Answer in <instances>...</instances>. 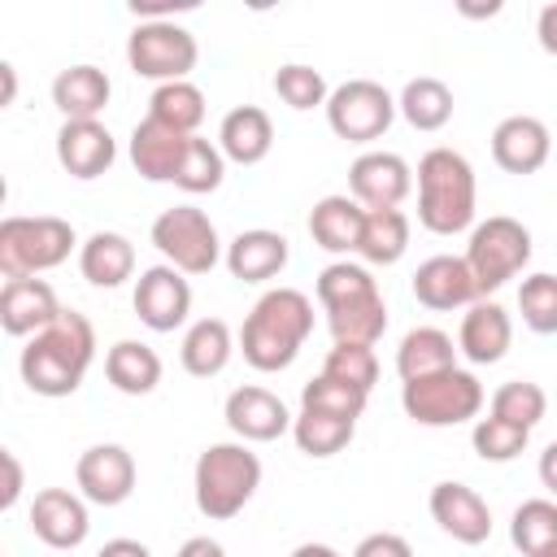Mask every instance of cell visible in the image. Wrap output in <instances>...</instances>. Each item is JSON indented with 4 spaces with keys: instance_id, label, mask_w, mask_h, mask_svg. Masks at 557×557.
Returning <instances> with one entry per match:
<instances>
[{
    "instance_id": "1",
    "label": "cell",
    "mask_w": 557,
    "mask_h": 557,
    "mask_svg": "<svg viewBox=\"0 0 557 557\" xmlns=\"http://www.w3.org/2000/svg\"><path fill=\"white\" fill-rule=\"evenodd\" d=\"M96 357V331L83 313L61 309V318L52 326H44L39 335H30V344L22 348V383L35 396H74L87 366Z\"/></svg>"
},
{
    "instance_id": "2",
    "label": "cell",
    "mask_w": 557,
    "mask_h": 557,
    "mask_svg": "<svg viewBox=\"0 0 557 557\" xmlns=\"http://www.w3.org/2000/svg\"><path fill=\"white\" fill-rule=\"evenodd\" d=\"M309 331H313V305H309L305 292H296V287L265 292L252 305V313H248V322L239 331L244 361L252 370H265V374L287 370L296 361L300 344L309 339Z\"/></svg>"
},
{
    "instance_id": "3",
    "label": "cell",
    "mask_w": 557,
    "mask_h": 557,
    "mask_svg": "<svg viewBox=\"0 0 557 557\" xmlns=\"http://www.w3.org/2000/svg\"><path fill=\"white\" fill-rule=\"evenodd\" d=\"M418 222L431 235H457L474 222V170L453 148H431L418 161Z\"/></svg>"
},
{
    "instance_id": "4",
    "label": "cell",
    "mask_w": 557,
    "mask_h": 557,
    "mask_svg": "<svg viewBox=\"0 0 557 557\" xmlns=\"http://www.w3.org/2000/svg\"><path fill=\"white\" fill-rule=\"evenodd\" d=\"M261 487V461L244 444H213L196 457V509L213 522L235 518Z\"/></svg>"
},
{
    "instance_id": "5",
    "label": "cell",
    "mask_w": 557,
    "mask_h": 557,
    "mask_svg": "<svg viewBox=\"0 0 557 557\" xmlns=\"http://www.w3.org/2000/svg\"><path fill=\"white\" fill-rule=\"evenodd\" d=\"M74 226L57 213L35 218H4L0 222V274L4 278H35L39 270H52L70 257Z\"/></svg>"
},
{
    "instance_id": "6",
    "label": "cell",
    "mask_w": 557,
    "mask_h": 557,
    "mask_svg": "<svg viewBox=\"0 0 557 557\" xmlns=\"http://www.w3.org/2000/svg\"><path fill=\"white\" fill-rule=\"evenodd\" d=\"M400 405L418 426H457L483 409V387L466 370H440L426 379H409L400 387Z\"/></svg>"
},
{
    "instance_id": "7",
    "label": "cell",
    "mask_w": 557,
    "mask_h": 557,
    "mask_svg": "<svg viewBox=\"0 0 557 557\" xmlns=\"http://www.w3.org/2000/svg\"><path fill=\"white\" fill-rule=\"evenodd\" d=\"M527 261H531V231L518 218L496 213V218L474 226L470 248H466V265L479 283V296L509 283L518 270H527Z\"/></svg>"
},
{
    "instance_id": "8",
    "label": "cell",
    "mask_w": 557,
    "mask_h": 557,
    "mask_svg": "<svg viewBox=\"0 0 557 557\" xmlns=\"http://www.w3.org/2000/svg\"><path fill=\"white\" fill-rule=\"evenodd\" d=\"M200 48L196 35L183 30L178 22H139L126 39V61L139 78H157V83H183L196 65Z\"/></svg>"
},
{
    "instance_id": "9",
    "label": "cell",
    "mask_w": 557,
    "mask_h": 557,
    "mask_svg": "<svg viewBox=\"0 0 557 557\" xmlns=\"http://www.w3.org/2000/svg\"><path fill=\"white\" fill-rule=\"evenodd\" d=\"M152 244L157 252L178 270V274H209L218 265V231L213 222L191 209V205H174L152 222Z\"/></svg>"
},
{
    "instance_id": "10",
    "label": "cell",
    "mask_w": 557,
    "mask_h": 557,
    "mask_svg": "<svg viewBox=\"0 0 557 557\" xmlns=\"http://www.w3.org/2000/svg\"><path fill=\"white\" fill-rule=\"evenodd\" d=\"M392 117H396V100L387 96V87H379L370 78H352V83L335 87L326 100V122L348 144L379 139L392 126Z\"/></svg>"
},
{
    "instance_id": "11",
    "label": "cell",
    "mask_w": 557,
    "mask_h": 557,
    "mask_svg": "<svg viewBox=\"0 0 557 557\" xmlns=\"http://www.w3.org/2000/svg\"><path fill=\"white\" fill-rule=\"evenodd\" d=\"M74 479L91 505H122L135 492V457L122 444H96L78 457Z\"/></svg>"
},
{
    "instance_id": "12",
    "label": "cell",
    "mask_w": 557,
    "mask_h": 557,
    "mask_svg": "<svg viewBox=\"0 0 557 557\" xmlns=\"http://www.w3.org/2000/svg\"><path fill=\"white\" fill-rule=\"evenodd\" d=\"M191 309V287L174 265H152L135 283V313L148 331H174Z\"/></svg>"
},
{
    "instance_id": "13",
    "label": "cell",
    "mask_w": 557,
    "mask_h": 557,
    "mask_svg": "<svg viewBox=\"0 0 557 557\" xmlns=\"http://www.w3.org/2000/svg\"><path fill=\"white\" fill-rule=\"evenodd\" d=\"M348 187H352V200L361 209H396L409 196L413 174L396 152H366L352 161Z\"/></svg>"
},
{
    "instance_id": "14",
    "label": "cell",
    "mask_w": 557,
    "mask_h": 557,
    "mask_svg": "<svg viewBox=\"0 0 557 557\" xmlns=\"http://www.w3.org/2000/svg\"><path fill=\"white\" fill-rule=\"evenodd\" d=\"M431 518L457 544H483L492 535V509L466 483H435L431 487Z\"/></svg>"
},
{
    "instance_id": "15",
    "label": "cell",
    "mask_w": 557,
    "mask_h": 557,
    "mask_svg": "<svg viewBox=\"0 0 557 557\" xmlns=\"http://www.w3.org/2000/svg\"><path fill=\"white\" fill-rule=\"evenodd\" d=\"M548 152H553V139L540 117L513 113L492 131V161L505 174H535L548 161Z\"/></svg>"
},
{
    "instance_id": "16",
    "label": "cell",
    "mask_w": 557,
    "mask_h": 557,
    "mask_svg": "<svg viewBox=\"0 0 557 557\" xmlns=\"http://www.w3.org/2000/svg\"><path fill=\"white\" fill-rule=\"evenodd\" d=\"M413 296H418V305H426L435 313H448V309L474 305L479 283H474L466 257H431L413 270Z\"/></svg>"
},
{
    "instance_id": "17",
    "label": "cell",
    "mask_w": 557,
    "mask_h": 557,
    "mask_svg": "<svg viewBox=\"0 0 557 557\" xmlns=\"http://www.w3.org/2000/svg\"><path fill=\"white\" fill-rule=\"evenodd\" d=\"M117 157V144L109 135V126L100 122H61L57 131V161L70 178H100Z\"/></svg>"
},
{
    "instance_id": "18",
    "label": "cell",
    "mask_w": 557,
    "mask_h": 557,
    "mask_svg": "<svg viewBox=\"0 0 557 557\" xmlns=\"http://www.w3.org/2000/svg\"><path fill=\"white\" fill-rule=\"evenodd\" d=\"M57 318H61V305L44 278H9L0 287V326L9 335H39Z\"/></svg>"
},
{
    "instance_id": "19",
    "label": "cell",
    "mask_w": 557,
    "mask_h": 557,
    "mask_svg": "<svg viewBox=\"0 0 557 557\" xmlns=\"http://www.w3.org/2000/svg\"><path fill=\"white\" fill-rule=\"evenodd\" d=\"M87 509L74 492L65 487H44L30 505V531L48 544V548H78L87 540Z\"/></svg>"
},
{
    "instance_id": "20",
    "label": "cell",
    "mask_w": 557,
    "mask_h": 557,
    "mask_svg": "<svg viewBox=\"0 0 557 557\" xmlns=\"http://www.w3.org/2000/svg\"><path fill=\"white\" fill-rule=\"evenodd\" d=\"M187 139L191 135H183V131H174V126H165L157 117H144L135 126V135H131V165L148 183H174L178 161L187 152Z\"/></svg>"
},
{
    "instance_id": "21",
    "label": "cell",
    "mask_w": 557,
    "mask_h": 557,
    "mask_svg": "<svg viewBox=\"0 0 557 557\" xmlns=\"http://www.w3.org/2000/svg\"><path fill=\"white\" fill-rule=\"evenodd\" d=\"M226 426L239 440L265 444V440H278L292 426V418H287V405L274 392H265V387H235L226 396Z\"/></svg>"
},
{
    "instance_id": "22",
    "label": "cell",
    "mask_w": 557,
    "mask_h": 557,
    "mask_svg": "<svg viewBox=\"0 0 557 557\" xmlns=\"http://www.w3.org/2000/svg\"><path fill=\"white\" fill-rule=\"evenodd\" d=\"M109 74L96 65H70L52 78V104L65 113V122H96L109 104Z\"/></svg>"
},
{
    "instance_id": "23",
    "label": "cell",
    "mask_w": 557,
    "mask_h": 557,
    "mask_svg": "<svg viewBox=\"0 0 557 557\" xmlns=\"http://www.w3.org/2000/svg\"><path fill=\"white\" fill-rule=\"evenodd\" d=\"M226 265L239 283H265L287 265V239L278 231H239L226 248Z\"/></svg>"
},
{
    "instance_id": "24",
    "label": "cell",
    "mask_w": 557,
    "mask_h": 557,
    "mask_svg": "<svg viewBox=\"0 0 557 557\" xmlns=\"http://www.w3.org/2000/svg\"><path fill=\"white\" fill-rule=\"evenodd\" d=\"M509 339H513V326H509V313L496 300H474L470 313L461 318V352L474 366L500 361L509 352Z\"/></svg>"
},
{
    "instance_id": "25",
    "label": "cell",
    "mask_w": 557,
    "mask_h": 557,
    "mask_svg": "<svg viewBox=\"0 0 557 557\" xmlns=\"http://www.w3.org/2000/svg\"><path fill=\"white\" fill-rule=\"evenodd\" d=\"M218 139H222V157H231V161H239V165H257V161H265V152L274 148V122H270L265 109L239 104V109H231V113L222 117Z\"/></svg>"
},
{
    "instance_id": "26",
    "label": "cell",
    "mask_w": 557,
    "mask_h": 557,
    "mask_svg": "<svg viewBox=\"0 0 557 557\" xmlns=\"http://www.w3.org/2000/svg\"><path fill=\"white\" fill-rule=\"evenodd\" d=\"M366 226V209L352 196H322L309 213V235L326 252H357Z\"/></svg>"
},
{
    "instance_id": "27",
    "label": "cell",
    "mask_w": 557,
    "mask_h": 557,
    "mask_svg": "<svg viewBox=\"0 0 557 557\" xmlns=\"http://www.w3.org/2000/svg\"><path fill=\"white\" fill-rule=\"evenodd\" d=\"M78 270H83V278L96 283V287H117V283H126L131 270H135V248H131V239L117 235V231H96V235L83 244V252H78Z\"/></svg>"
},
{
    "instance_id": "28",
    "label": "cell",
    "mask_w": 557,
    "mask_h": 557,
    "mask_svg": "<svg viewBox=\"0 0 557 557\" xmlns=\"http://www.w3.org/2000/svg\"><path fill=\"white\" fill-rule=\"evenodd\" d=\"M104 374L122 396H148L161 383V357L148 344L135 339H117L104 357Z\"/></svg>"
},
{
    "instance_id": "29",
    "label": "cell",
    "mask_w": 557,
    "mask_h": 557,
    "mask_svg": "<svg viewBox=\"0 0 557 557\" xmlns=\"http://www.w3.org/2000/svg\"><path fill=\"white\" fill-rule=\"evenodd\" d=\"M453 357H457V348H453V339H448L444 331L418 326V331H409V335L400 339L396 370H400V379L409 383V379H426V374L453 370Z\"/></svg>"
},
{
    "instance_id": "30",
    "label": "cell",
    "mask_w": 557,
    "mask_h": 557,
    "mask_svg": "<svg viewBox=\"0 0 557 557\" xmlns=\"http://www.w3.org/2000/svg\"><path fill=\"white\" fill-rule=\"evenodd\" d=\"M326 326L335 335V344H366L374 348V339L387 331V305L383 296H361V300H348L339 309H326Z\"/></svg>"
},
{
    "instance_id": "31",
    "label": "cell",
    "mask_w": 557,
    "mask_h": 557,
    "mask_svg": "<svg viewBox=\"0 0 557 557\" xmlns=\"http://www.w3.org/2000/svg\"><path fill=\"white\" fill-rule=\"evenodd\" d=\"M226 361H231V326L222 318H200L183 339V370L196 379H213L222 374Z\"/></svg>"
},
{
    "instance_id": "32",
    "label": "cell",
    "mask_w": 557,
    "mask_h": 557,
    "mask_svg": "<svg viewBox=\"0 0 557 557\" xmlns=\"http://www.w3.org/2000/svg\"><path fill=\"white\" fill-rule=\"evenodd\" d=\"M405 248H409V218L400 209H366L357 252L374 265H392L405 257Z\"/></svg>"
},
{
    "instance_id": "33",
    "label": "cell",
    "mask_w": 557,
    "mask_h": 557,
    "mask_svg": "<svg viewBox=\"0 0 557 557\" xmlns=\"http://www.w3.org/2000/svg\"><path fill=\"white\" fill-rule=\"evenodd\" d=\"M292 435H296V448L305 457H335V453H344L352 444L357 422L322 413V409H300V418L292 422Z\"/></svg>"
},
{
    "instance_id": "34",
    "label": "cell",
    "mask_w": 557,
    "mask_h": 557,
    "mask_svg": "<svg viewBox=\"0 0 557 557\" xmlns=\"http://www.w3.org/2000/svg\"><path fill=\"white\" fill-rule=\"evenodd\" d=\"M400 113L413 131H440L453 117V91L440 78H413L400 91Z\"/></svg>"
},
{
    "instance_id": "35",
    "label": "cell",
    "mask_w": 557,
    "mask_h": 557,
    "mask_svg": "<svg viewBox=\"0 0 557 557\" xmlns=\"http://www.w3.org/2000/svg\"><path fill=\"white\" fill-rule=\"evenodd\" d=\"M148 117H157V122H165V126L191 135V131L205 122V91L191 87L187 78H183V83H161V87L152 91V100H148Z\"/></svg>"
},
{
    "instance_id": "36",
    "label": "cell",
    "mask_w": 557,
    "mask_h": 557,
    "mask_svg": "<svg viewBox=\"0 0 557 557\" xmlns=\"http://www.w3.org/2000/svg\"><path fill=\"white\" fill-rule=\"evenodd\" d=\"M509 540L522 557H535L557 544V505L553 500H522L509 522Z\"/></svg>"
},
{
    "instance_id": "37",
    "label": "cell",
    "mask_w": 557,
    "mask_h": 557,
    "mask_svg": "<svg viewBox=\"0 0 557 557\" xmlns=\"http://www.w3.org/2000/svg\"><path fill=\"white\" fill-rule=\"evenodd\" d=\"M544 413H548V396L531 379H509L492 392V418H500V422H513V426L531 431Z\"/></svg>"
},
{
    "instance_id": "38",
    "label": "cell",
    "mask_w": 557,
    "mask_h": 557,
    "mask_svg": "<svg viewBox=\"0 0 557 557\" xmlns=\"http://www.w3.org/2000/svg\"><path fill=\"white\" fill-rule=\"evenodd\" d=\"M222 174H226V165H222V152L209 144V139H187V152H183V161H178V174H174V187H183V191H191V196H200V191H218L222 187Z\"/></svg>"
},
{
    "instance_id": "39",
    "label": "cell",
    "mask_w": 557,
    "mask_h": 557,
    "mask_svg": "<svg viewBox=\"0 0 557 557\" xmlns=\"http://www.w3.org/2000/svg\"><path fill=\"white\" fill-rule=\"evenodd\" d=\"M322 374L370 396V387L379 383V357H374V348H366V344H335V348L326 352V361H322Z\"/></svg>"
},
{
    "instance_id": "40",
    "label": "cell",
    "mask_w": 557,
    "mask_h": 557,
    "mask_svg": "<svg viewBox=\"0 0 557 557\" xmlns=\"http://www.w3.org/2000/svg\"><path fill=\"white\" fill-rule=\"evenodd\" d=\"M374 278L366 265H352V261H335L318 274V300L322 309H339L348 300H361V296H374Z\"/></svg>"
},
{
    "instance_id": "41",
    "label": "cell",
    "mask_w": 557,
    "mask_h": 557,
    "mask_svg": "<svg viewBox=\"0 0 557 557\" xmlns=\"http://www.w3.org/2000/svg\"><path fill=\"white\" fill-rule=\"evenodd\" d=\"M518 309L535 335H553L557 331V274H531L518 287Z\"/></svg>"
},
{
    "instance_id": "42",
    "label": "cell",
    "mask_w": 557,
    "mask_h": 557,
    "mask_svg": "<svg viewBox=\"0 0 557 557\" xmlns=\"http://www.w3.org/2000/svg\"><path fill=\"white\" fill-rule=\"evenodd\" d=\"M300 409H322V413H335V418H361L366 413V392L348 387V383H335L326 374H318L313 383H305L300 392Z\"/></svg>"
},
{
    "instance_id": "43",
    "label": "cell",
    "mask_w": 557,
    "mask_h": 557,
    "mask_svg": "<svg viewBox=\"0 0 557 557\" xmlns=\"http://www.w3.org/2000/svg\"><path fill=\"white\" fill-rule=\"evenodd\" d=\"M274 91H278V100L292 104L296 113H305V109L331 100V96H326V78H322V70H313V65H296V61H292V65H278V74H274Z\"/></svg>"
},
{
    "instance_id": "44",
    "label": "cell",
    "mask_w": 557,
    "mask_h": 557,
    "mask_svg": "<svg viewBox=\"0 0 557 557\" xmlns=\"http://www.w3.org/2000/svg\"><path fill=\"white\" fill-rule=\"evenodd\" d=\"M531 431L513 426V422H500V418H479L474 431H470V444L483 461H513L522 448H527Z\"/></svg>"
},
{
    "instance_id": "45",
    "label": "cell",
    "mask_w": 557,
    "mask_h": 557,
    "mask_svg": "<svg viewBox=\"0 0 557 557\" xmlns=\"http://www.w3.org/2000/svg\"><path fill=\"white\" fill-rule=\"evenodd\" d=\"M352 557H413V548H409V540L396 535V531H374V535H366V540L352 548Z\"/></svg>"
},
{
    "instance_id": "46",
    "label": "cell",
    "mask_w": 557,
    "mask_h": 557,
    "mask_svg": "<svg viewBox=\"0 0 557 557\" xmlns=\"http://www.w3.org/2000/svg\"><path fill=\"white\" fill-rule=\"evenodd\" d=\"M22 496V461L13 448H0V509H13Z\"/></svg>"
},
{
    "instance_id": "47",
    "label": "cell",
    "mask_w": 557,
    "mask_h": 557,
    "mask_svg": "<svg viewBox=\"0 0 557 557\" xmlns=\"http://www.w3.org/2000/svg\"><path fill=\"white\" fill-rule=\"evenodd\" d=\"M196 9V0H131V13L139 17V22H174V13H191Z\"/></svg>"
},
{
    "instance_id": "48",
    "label": "cell",
    "mask_w": 557,
    "mask_h": 557,
    "mask_svg": "<svg viewBox=\"0 0 557 557\" xmlns=\"http://www.w3.org/2000/svg\"><path fill=\"white\" fill-rule=\"evenodd\" d=\"M535 30H540V48L557 57V4H548V9L540 13V26H535Z\"/></svg>"
},
{
    "instance_id": "49",
    "label": "cell",
    "mask_w": 557,
    "mask_h": 557,
    "mask_svg": "<svg viewBox=\"0 0 557 557\" xmlns=\"http://www.w3.org/2000/svg\"><path fill=\"white\" fill-rule=\"evenodd\" d=\"M178 557H226V553H222L218 540H209V535H191V540L178 548Z\"/></svg>"
},
{
    "instance_id": "50",
    "label": "cell",
    "mask_w": 557,
    "mask_h": 557,
    "mask_svg": "<svg viewBox=\"0 0 557 557\" xmlns=\"http://www.w3.org/2000/svg\"><path fill=\"white\" fill-rule=\"evenodd\" d=\"M96 557H152V553H148L139 540H109Z\"/></svg>"
},
{
    "instance_id": "51",
    "label": "cell",
    "mask_w": 557,
    "mask_h": 557,
    "mask_svg": "<svg viewBox=\"0 0 557 557\" xmlns=\"http://www.w3.org/2000/svg\"><path fill=\"white\" fill-rule=\"evenodd\" d=\"M540 483H544V487L557 496V440H553V444L540 453Z\"/></svg>"
},
{
    "instance_id": "52",
    "label": "cell",
    "mask_w": 557,
    "mask_h": 557,
    "mask_svg": "<svg viewBox=\"0 0 557 557\" xmlns=\"http://www.w3.org/2000/svg\"><path fill=\"white\" fill-rule=\"evenodd\" d=\"M457 13H461V17H496V13H500V0H487V4L457 0Z\"/></svg>"
},
{
    "instance_id": "53",
    "label": "cell",
    "mask_w": 557,
    "mask_h": 557,
    "mask_svg": "<svg viewBox=\"0 0 557 557\" xmlns=\"http://www.w3.org/2000/svg\"><path fill=\"white\" fill-rule=\"evenodd\" d=\"M0 78H4V100H0V104H13V91H17V78H13V65H9V61L0 65Z\"/></svg>"
},
{
    "instance_id": "54",
    "label": "cell",
    "mask_w": 557,
    "mask_h": 557,
    "mask_svg": "<svg viewBox=\"0 0 557 557\" xmlns=\"http://www.w3.org/2000/svg\"><path fill=\"white\" fill-rule=\"evenodd\" d=\"M292 557H339L335 548H326V544H300Z\"/></svg>"
},
{
    "instance_id": "55",
    "label": "cell",
    "mask_w": 557,
    "mask_h": 557,
    "mask_svg": "<svg viewBox=\"0 0 557 557\" xmlns=\"http://www.w3.org/2000/svg\"><path fill=\"white\" fill-rule=\"evenodd\" d=\"M535 557H557V544H553V548H544V553H535Z\"/></svg>"
}]
</instances>
